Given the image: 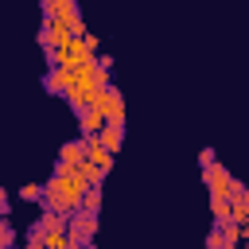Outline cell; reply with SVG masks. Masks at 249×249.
I'll list each match as a JSON object with an SVG mask.
<instances>
[{"instance_id":"cell-15","label":"cell","mask_w":249,"mask_h":249,"mask_svg":"<svg viewBox=\"0 0 249 249\" xmlns=\"http://www.w3.org/2000/svg\"><path fill=\"white\" fill-rule=\"evenodd\" d=\"M82 210H86V214H97V210H101V187H89V191L82 195Z\"/></svg>"},{"instance_id":"cell-13","label":"cell","mask_w":249,"mask_h":249,"mask_svg":"<svg viewBox=\"0 0 249 249\" xmlns=\"http://www.w3.org/2000/svg\"><path fill=\"white\" fill-rule=\"evenodd\" d=\"M210 214H214V226H230V198L210 195Z\"/></svg>"},{"instance_id":"cell-11","label":"cell","mask_w":249,"mask_h":249,"mask_svg":"<svg viewBox=\"0 0 249 249\" xmlns=\"http://www.w3.org/2000/svg\"><path fill=\"white\" fill-rule=\"evenodd\" d=\"M101 124H105V117H101L97 109H86V113L78 117V128H82V136H97V132H101Z\"/></svg>"},{"instance_id":"cell-7","label":"cell","mask_w":249,"mask_h":249,"mask_svg":"<svg viewBox=\"0 0 249 249\" xmlns=\"http://www.w3.org/2000/svg\"><path fill=\"white\" fill-rule=\"evenodd\" d=\"M82 148H86V160H89L93 167H101V171L113 167V152H105V144H101L97 136H82Z\"/></svg>"},{"instance_id":"cell-22","label":"cell","mask_w":249,"mask_h":249,"mask_svg":"<svg viewBox=\"0 0 249 249\" xmlns=\"http://www.w3.org/2000/svg\"><path fill=\"white\" fill-rule=\"evenodd\" d=\"M62 249H82V245H78V241H74V237L66 233V245H62Z\"/></svg>"},{"instance_id":"cell-21","label":"cell","mask_w":249,"mask_h":249,"mask_svg":"<svg viewBox=\"0 0 249 249\" xmlns=\"http://www.w3.org/2000/svg\"><path fill=\"white\" fill-rule=\"evenodd\" d=\"M0 218H8V195L0 191Z\"/></svg>"},{"instance_id":"cell-23","label":"cell","mask_w":249,"mask_h":249,"mask_svg":"<svg viewBox=\"0 0 249 249\" xmlns=\"http://www.w3.org/2000/svg\"><path fill=\"white\" fill-rule=\"evenodd\" d=\"M245 191H249V183H245Z\"/></svg>"},{"instance_id":"cell-8","label":"cell","mask_w":249,"mask_h":249,"mask_svg":"<svg viewBox=\"0 0 249 249\" xmlns=\"http://www.w3.org/2000/svg\"><path fill=\"white\" fill-rule=\"evenodd\" d=\"M97 140L105 144V152H121V144H124V121H105L101 124V132H97Z\"/></svg>"},{"instance_id":"cell-9","label":"cell","mask_w":249,"mask_h":249,"mask_svg":"<svg viewBox=\"0 0 249 249\" xmlns=\"http://www.w3.org/2000/svg\"><path fill=\"white\" fill-rule=\"evenodd\" d=\"M78 163H86V148L82 140H66L58 148V167H78Z\"/></svg>"},{"instance_id":"cell-2","label":"cell","mask_w":249,"mask_h":249,"mask_svg":"<svg viewBox=\"0 0 249 249\" xmlns=\"http://www.w3.org/2000/svg\"><path fill=\"white\" fill-rule=\"evenodd\" d=\"M66 233L78 241V245H89L97 237V214H86V210H74L66 218Z\"/></svg>"},{"instance_id":"cell-5","label":"cell","mask_w":249,"mask_h":249,"mask_svg":"<svg viewBox=\"0 0 249 249\" xmlns=\"http://www.w3.org/2000/svg\"><path fill=\"white\" fill-rule=\"evenodd\" d=\"M66 43H70L66 27H62L58 19H51V16H47V19H43V31H39V47H43V51H62Z\"/></svg>"},{"instance_id":"cell-3","label":"cell","mask_w":249,"mask_h":249,"mask_svg":"<svg viewBox=\"0 0 249 249\" xmlns=\"http://www.w3.org/2000/svg\"><path fill=\"white\" fill-rule=\"evenodd\" d=\"M89 109H97L105 121H124V93L117 89V86H109L105 93H97L93 97V105Z\"/></svg>"},{"instance_id":"cell-6","label":"cell","mask_w":249,"mask_h":249,"mask_svg":"<svg viewBox=\"0 0 249 249\" xmlns=\"http://www.w3.org/2000/svg\"><path fill=\"white\" fill-rule=\"evenodd\" d=\"M230 222L233 226L249 222V191H245V183H233V191H230Z\"/></svg>"},{"instance_id":"cell-20","label":"cell","mask_w":249,"mask_h":249,"mask_svg":"<svg viewBox=\"0 0 249 249\" xmlns=\"http://www.w3.org/2000/svg\"><path fill=\"white\" fill-rule=\"evenodd\" d=\"M198 163H202V167L214 163V148H202V152H198Z\"/></svg>"},{"instance_id":"cell-17","label":"cell","mask_w":249,"mask_h":249,"mask_svg":"<svg viewBox=\"0 0 249 249\" xmlns=\"http://www.w3.org/2000/svg\"><path fill=\"white\" fill-rule=\"evenodd\" d=\"M19 198H23V202H43V183H27V187H19Z\"/></svg>"},{"instance_id":"cell-4","label":"cell","mask_w":249,"mask_h":249,"mask_svg":"<svg viewBox=\"0 0 249 249\" xmlns=\"http://www.w3.org/2000/svg\"><path fill=\"white\" fill-rule=\"evenodd\" d=\"M202 179H206L210 195H226V198H230V191H233V183H237V179L230 175V167H226V163H218V160L202 167Z\"/></svg>"},{"instance_id":"cell-14","label":"cell","mask_w":249,"mask_h":249,"mask_svg":"<svg viewBox=\"0 0 249 249\" xmlns=\"http://www.w3.org/2000/svg\"><path fill=\"white\" fill-rule=\"evenodd\" d=\"M39 230H66V214H54V210H43V218L35 222Z\"/></svg>"},{"instance_id":"cell-16","label":"cell","mask_w":249,"mask_h":249,"mask_svg":"<svg viewBox=\"0 0 249 249\" xmlns=\"http://www.w3.org/2000/svg\"><path fill=\"white\" fill-rule=\"evenodd\" d=\"M206 249H237V245H233V241H226L222 226H214V230L206 233Z\"/></svg>"},{"instance_id":"cell-1","label":"cell","mask_w":249,"mask_h":249,"mask_svg":"<svg viewBox=\"0 0 249 249\" xmlns=\"http://www.w3.org/2000/svg\"><path fill=\"white\" fill-rule=\"evenodd\" d=\"M89 187L78 179V171L74 167H58L54 163V175H51V183H43V210H54V214H74V210H82V195H86Z\"/></svg>"},{"instance_id":"cell-19","label":"cell","mask_w":249,"mask_h":249,"mask_svg":"<svg viewBox=\"0 0 249 249\" xmlns=\"http://www.w3.org/2000/svg\"><path fill=\"white\" fill-rule=\"evenodd\" d=\"M82 43H86V51L97 58V35H93V31H86V35H82Z\"/></svg>"},{"instance_id":"cell-24","label":"cell","mask_w":249,"mask_h":249,"mask_svg":"<svg viewBox=\"0 0 249 249\" xmlns=\"http://www.w3.org/2000/svg\"><path fill=\"white\" fill-rule=\"evenodd\" d=\"M12 249H16V245H12Z\"/></svg>"},{"instance_id":"cell-10","label":"cell","mask_w":249,"mask_h":249,"mask_svg":"<svg viewBox=\"0 0 249 249\" xmlns=\"http://www.w3.org/2000/svg\"><path fill=\"white\" fill-rule=\"evenodd\" d=\"M66 82H70V70H62V66H51L47 78H43L47 93H66Z\"/></svg>"},{"instance_id":"cell-18","label":"cell","mask_w":249,"mask_h":249,"mask_svg":"<svg viewBox=\"0 0 249 249\" xmlns=\"http://www.w3.org/2000/svg\"><path fill=\"white\" fill-rule=\"evenodd\" d=\"M12 245H16V230L8 218H0V249H12Z\"/></svg>"},{"instance_id":"cell-12","label":"cell","mask_w":249,"mask_h":249,"mask_svg":"<svg viewBox=\"0 0 249 249\" xmlns=\"http://www.w3.org/2000/svg\"><path fill=\"white\" fill-rule=\"evenodd\" d=\"M74 171H78V179H82L86 187H101V183H105V175H109V171H101V167H93L89 160H86V163H78Z\"/></svg>"}]
</instances>
